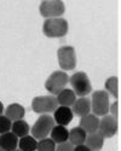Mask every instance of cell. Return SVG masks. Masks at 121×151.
<instances>
[{
  "label": "cell",
  "mask_w": 121,
  "mask_h": 151,
  "mask_svg": "<svg viewBox=\"0 0 121 151\" xmlns=\"http://www.w3.org/2000/svg\"><path fill=\"white\" fill-rule=\"evenodd\" d=\"M57 102H58V105L60 106H71L73 104L75 103L76 100V96L75 93L73 92V90H69V88H64L58 94H57Z\"/></svg>",
  "instance_id": "obj_14"
},
{
  "label": "cell",
  "mask_w": 121,
  "mask_h": 151,
  "mask_svg": "<svg viewBox=\"0 0 121 151\" xmlns=\"http://www.w3.org/2000/svg\"><path fill=\"white\" fill-rule=\"evenodd\" d=\"M50 134H51V139L58 144L68 142V138H69V131L64 126H55Z\"/></svg>",
  "instance_id": "obj_18"
},
{
  "label": "cell",
  "mask_w": 121,
  "mask_h": 151,
  "mask_svg": "<svg viewBox=\"0 0 121 151\" xmlns=\"http://www.w3.org/2000/svg\"><path fill=\"white\" fill-rule=\"evenodd\" d=\"M38 151H56V143L51 138H44L38 143Z\"/></svg>",
  "instance_id": "obj_22"
},
{
  "label": "cell",
  "mask_w": 121,
  "mask_h": 151,
  "mask_svg": "<svg viewBox=\"0 0 121 151\" xmlns=\"http://www.w3.org/2000/svg\"><path fill=\"white\" fill-rule=\"evenodd\" d=\"M42 32L47 37H63L68 33V22L64 18H48L44 22Z\"/></svg>",
  "instance_id": "obj_1"
},
{
  "label": "cell",
  "mask_w": 121,
  "mask_h": 151,
  "mask_svg": "<svg viewBox=\"0 0 121 151\" xmlns=\"http://www.w3.org/2000/svg\"><path fill=\"white\" fill-rule=\"evenodd\" d=\"M24 114H26V110L21 104L14 103V104H10L6 108L5 111V116L10 120V121H18L22 120L24 117Z\"/></svg>",
  "instance_id": "obj_15"
},
{
  "label": "cell",
  "mask_w": 121,
  "mask_h": 151,
  "mask_svg": "<svg viewBox=\"0 0 121 151\" xmlns=\"http://www.w3.org/2000/svg\"><path fill=\"white\" fill-rule=\"evenodd\" d=\"M11 126H12V123L6 116H3V115L0 116V134L10 132Z\"/></svg>",
  "instance_id": "obj_23"
},
{
  "label": "cell",
  "mask_w": 121,
  "mask_h": 151,
  "mask_svg": "<svg viewBox=\"0 0 121 151\" xmlns=\"http://www.w3.org/2000/svg\"><path fill=\"white\" fill-rule=\"evenodd\" d=\"M53 127H55L53 117L48 115H41L32 127V137L35 138V139L41 140L44 138H47V135L51 133Z\"/></svg>",
  "instance_id": "obj_3"
},
{
  "label": "cell",
  "mask_w": 121,
  "mask_h": 151,
  "mask_svg": "<svg viewBox=\"0 0 121 151\" xmlns=\"http://www.w3.org/2000/svg\"><path fill=\"white\" fill-rule=\"evenodd\" d=\"M98 126H99V119L98 116L89 114L86 116H82L80 120V127L89 134L94 133L98 131Z\"/></svg>",
  "instance_id": "obj_12"
},
{
  "label": "cell",
  "mask_w": 121,
  "mask_h": 151,
  "mask_svg": "<svg viewBox=\"0 0 121 151\" xmlns=\"http://www.w3.org/2000/svg\"><path fill=\"white\" fill-rule=\"evenodd\" d=\"M58 108V102L53 96H39L32 102V109L36 114H48Z\"/></svg>",
  "instance_id": "obj_4"
},
{
  "label": "cell",
  "mask_w": 121,
  "mask_h": 151,
  "mask_svg": "<svg viewBox=\"0 0 121 151\" xmlns=\"http://www.w3.org/2000/svg\"><path fill=\"white\" fill-rule=\"evenodd\" d=\"M18 146L21 151H35L36 146H38V142L32 135H26L22 137L21 140H18Z\"/></svg>",
  "instance_id": "obj_20"
},
{
  "label": "cell",
  "mask_w": 121,
  "mask_h": 151,
  "mask_svg": "<svg viewBox=\"0 0 121 151\" xmlns=\"http://www.w3.org/2000/svg\"><path fill=\"white\" fill-rule=\"evenodd\" d=\"M74 147H73V144L69 142H64V143H60L57 147L56 151H73Z\"/></svg>",
  "instance_id": "obj_24"
},
{
  "label": "cell",
  "mask_w": 121,
  "mask_h": 151,
  "mask_svg": "<svg viewBox=\"0 0 121 151\" xmlns=\"http://www.w3.org/2000/svg\"><path fill=\"white\" fill-rule=\"evenodd\" d=\"M11 129H12V133H14L16 137H26L28 135L30 128H29V124L24 121V120H18V121H14L11 126Z\"/></svg>",
  "instance_id": "obj_19"
},
{
  "label": "cell",
  "mask_w": 121,
  "mask_h": 151,
  "mask_svg": "<svg viewBox=\"0 0 121 151\" xmlns=\"http://www.w3.org/2000/svg\"><path fill=\"white\" fill-rule=\"evenodd\" d=\"M73 151H91L86 145H78L76 147H74Z\"/></svg>",
  "instance_id": "obj_26"
},
{
  "label": "cell",
  "mask_w": 121,
  "mask_h": 151,
  "mask_svg": "<svg viewBox=\"0 0 121 151\" xmlns=\"http://www.w3.org/2000/svg\"><path fill=\"white\" fill-rule=\"evenodd\" d=\"M0 151H5V150H3V149H1V147H0Z\"/></svg>",
  "instance_id": "obj_28"
},
{
  "label": "cell",
  "mask_w": 121,
  "mask_h": 151,
  "mask_svg": "<svg viewBox=\"0 0 121 151\" xmlns=\"http://www.w3.org/2000/svg\"><path fill=\"white\" fill-rule=\"evenodd\" d=\"M14 151H21V150H17V149H16V150H14Z\"/></svg>",
  "instance_id": "obj_29"
},
{
  "label": "cell",
  "mask_w": 121,
  "mask_h": 151,
  "mask_svg": "<svg viewBox=\"0 0 121 151\" xmlns=\"http://www.w3.org/2000/svg\"><path fill=\"white\" fill-rule=\"evenodd\" d=\"M109 93L107 91H96L92 94L91 109L93 110V115L105 116L109 111Z\"/></svg>",
  "instance_id": "obj_6"
},
{
  "label": "cell",
  "mask_w": 121,
  "mask_h": 151,
  "mask_svg": "<svg viewBox=\"0 0 121 151\" xmlns=\"http://www.w3.org/2000/svg\"><path fill=\"white\" fill-rule=\"evenodd\" d=\"M86 137H87V133L85 132L81 127H75V128H73L71 131H69V138L68 139L70 140L69 143L78 146V145H84L85 144Z\"/></svg>",
  "instance_id": "obj_17"
},
{
  "label": "cell",
  "mask_w": 121,
  "mask_h": 151,
  "mask_svg": "<svg viewBox=\"0 0 121 151\" xmlns=\"http://www.w3.org/2000/svg\"><path fill=\"white\" fill-rule=\"evenodd\" d=\"M3 111H4V105H3V103H1V102H0V116H1Z\"/></svg>",
  "instance_id": "obj_27"
},
{
  "label": "cell",
  "mask_w": 121,
  "mask_h": 151,
  "mask_svg": "<svg viewBox=\"0 0 121 151\" xmlns=\"http://www.w3.org/2000/svg\"><path fill=\"white\" fill-rule=\"evenodd\" d=\"M117 102H115L112 104V108H109V110H112V116L115 119H117Z\"/></svg>",
  "instance_id": "obj_25"
},
{
  "label": "cell",
  "mask_w": 121,
  "mask_h": 151,
  "mask_svg": "<svg viewBox=\"0 0 121 151\" xmlns=\"http://www.w3.org/2000/svg\"><path fill=\"white\" fill-rule=\"evenodd\" d=\"M18 146V137L14 133L7 132L0 135V147L5 151H14Z\"/></svg>",
  "instance_id": "obj_13"
},
{
  "label": "cell",
  "mask_w": 121,
  "mask_h": 151,
  "mask_svg": "<svg viewBox=\"0 0 121 151\" xmlns=\"http://www.w3.org/2000/svg\"><path fill=\"white\" fill-rule=\"evenodd\" d=\"M53 112H55L53 121L58 126H64L66 127L73 120V111L68 106H58Z\"/></svg>",
  "instance_id": "obj_10"
},
{
  "label": "cell",
  "mask_w": 121,
  "mask_h": 151,
  "mask_svg": "<svg viewBox=\"0 0 121 151\" xmlns=\"http://www.w3.org/2000/svg\"><path fill=\"white\" fill-rule=\"evenodd\" d=\"M85 143H86V146L91 151H99L104 145V138L98 132H94L86 137Z\"/></svg>",
  "instance_id": "obj_16"
},
{
  "label": "cell",
  "mask_w": 121,
  "mask_h": 151,
  "mask_svg": "<svg viewBox=\"0 0 121 151\" xmlns=\"http://www.w3.org/2000/svg\"><path fill=\"white\" fill-rule=\"evenodd\" d=\"M58 63L62 70H73L76 67V55L73 46H62L58 48Z\"/></svg>",
  "instance_id": "obj_8"
},
{
  "label": "cell",
  "mask_w": 121,
  "mask_h": 151,
  "mask_svg": "<svg viewBox=\"0 0 121 151\" xmlns=\"http://www.w3.org/2000/svg\"><path fill=\"white\" fill-rule=\"evenodd\" d=\"M117 78L116 76H113V78H109L107 81H105V90L108 93H110L114 98H117L119 97V88H117Z\"/></svg>",
  "instance_id": "obj_21"
},
{
  "label": "cell",
  "mask_w": 121,
  "mask_h": 151,
  "mask_svg": "<svg viewBox=\"0 0 121 151\" xmlns=\"http://www.w3.org/2000/svg\"><path fill=\"white\" fill-rule=\"evenodd\" d=\"M40 15L42 17L48 18H59L66 11V5L60 0H48V1H42L39 7Z\"/></svg>",
  "instance_id": "obj_7"
},
{
  "label": "cell",
  "mask_w": 121,
  "mask_h": 151,
  "mask_svg": "<svg viewBox=\"0 0 121 151\" xmlns=\"http://www.w3.org/2000/svg\"><path fill=\"white\" fill-rule=\"evenodd\" d=\"M70 83H71L73 90H74L73 92L75 93V96L86 97L92 91L90 79L87 76V74L84 73V71L75 73L73 76H70Z\"/></svg>",
  "instance_id": "obj_2"
},
{
  "label": "cell",
  "mask_w": 121,
  "mask_h": 151,
  "mask_svg": "<svg viewBox=\"0 0 121 151\" xmlns=\"http://www.w3.org/2000/svg\"><path fill=\"white\" fill-rule=\"evenodd\" d=\"M69 81V76L62 70L53 71L45 82V88L52 96L58 94L62 90H64L66 85Z\"/></svg>",
  "instance_id": "obj_5"
},
{
  "label": "cell",
  "mask_w": 121,
  "mask_h": 151,
  "mask_svg": "<svg viewBox=\"0 0 121 151\" xmlns=\"http://www.w3.org/2000/svg\"><path fill=\"white\" fill-rule=\"evenodd\" d=\"M73 114L76 116H86L91 111V100L86 97H80L79 99L75 100V103L73 104Z\"/></svg>",
  "instance_id": "obj_11"
},
{
  "label": "cell",
  "mask_w": 121,
  "mask_h": 151,
  "mask_svg": "<svg viewBox=\"0 0 121 151\" xmlns=\"http://www.w3.org/2000/svg\"><path fill=\"white\" fill-rule=\"evenodd\" d=\"M98 133L103 138H112L117 133V119L113 116H103L102 120H99L98 126Z\"/></svg>",
  "instance_id": "obj_9"
}]
</instances>
